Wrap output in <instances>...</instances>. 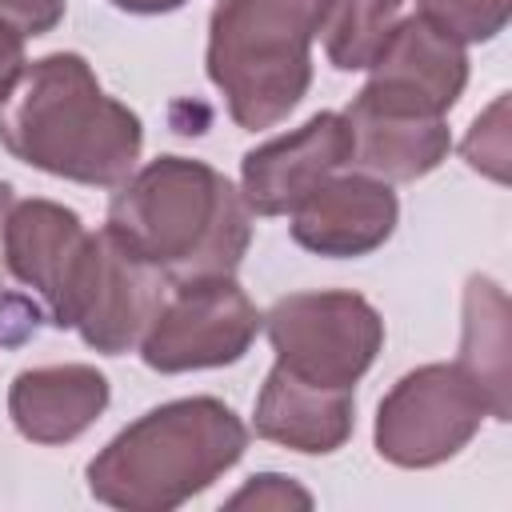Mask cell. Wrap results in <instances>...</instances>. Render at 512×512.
<instances>
[{"label":"cell","instance_id":"obj_1","mask_svg":"<svg viewBox=\"0 0 512 512\" xmlns=\"http://www.w3.org/2000/svg\"><path fill=\"white\" fill-rule=\"evenodd\" d=\"M104 232L168 284L232 276L252 240V208L216 168L160 156L120 184Z\"/></svg>","mask_w":512,"mask_h":512},{"label":"cell","instance_id":"obj_2","mask_svg":"<svg viewBox=\"0 0 512 512\" xmlns=\"http://www.w3.org/2000/svg\"><path fill=\"white\" fill-rule=\"evenodd\" d=\"M0 144L76 184H124L140 160L144 128L132 108L104 96L76 52H52L28 64L0 104Z\"/></svg>","mask_w":512,"mask_h":512},{"label":"cell","instance_id":"obj_3","mask_svg":"<svg viewBox=\"0 0 512 512\" xmlns=\"http://www.w3.org/2000/svg\"><path fill=\"white\" fill-rule=\"evenodd\" d=\"M244 448L248 428L228 404L172 400L128 424L88 464V492L124 512H168L224 476Z\"/></svg>","mask_w":512,"mask_h":512},{"label":"cell","instance_id":"obj_4","mask_svg":"<svg viewBox=\"0 0 512 512\" xmlns=\"http://www.w3.org/2000/svg\"><path fill=\"white\" fill-rule=\"evenodd\" d=\"M332 0H220L208 20V80L228 116L256 132L284 120L312 84L308 44Z\"/></svg>","mask_w":512,"mask_h":512},{"label":"cell","instance_id":"obj_5","mask_svg":"<svg viewBox=\"0 0 512 512\" xmlns=\"http://www.w3.org/2000/svg\"><path fill=\"white\" fill-rule=\"evenodd\" d=\"M276 364L316 388H352L384 344L380 312L356 292H292L264 316Z\"/></svg>","mask_w":512,"mask_h":512},{"label":"cell","instance_id":"obj_6","mask_svg":"<svg viewBox=\"0 0 512 512\" xmlns=\"http://www.w3.org/2000/svg\"><path fill=\"white\" fill-rule=\"evenodd\" d=\"M484 416L488 400L460 364H424L380 400L376 452L396 468H432L452 460Z\"/></svg>","mask_w":512,"mask_h":512},{"label":"cell","instance_id":"obj_7","mask_svg":"<svg viewBox=\"0 0 512 512\" xmlns=\"http://www.w3.org/2000/svg\"><path fill=\"white\" fill-rule=\"evenodd\" d=\"M260 324L264 316L232 276L180 280L168 284L160 308L152 312L140 336V356L156 372L236 364L252 348Z\"/></svg>","mask_w":512,"mask_h":512},{"label":"cell","instance_id":"obj_8","mask_svg":"<svg viewBox=\"0 0 512 512\" xmlns=\"http://www.w3.org/2000/svg\"><path fill=\"white\" fill-rule=\"evenodd\" d=\"M368 68L352 104L388 116H444L468 84L464 44L424 16L400 20Z\"/></svg>","mask_w":512,"mask_h":512},{"label":"cell","instance_id":"obj_9","mask_svg":"<svg viewBox=\"0 0 512 512\" xmlns=\"http://www.w3.org/2000/svg\"><path fill=\"white\" fill-rule=\"evenodd\" d=\"M164 292L168 280L160 272L116 248L108 232H96L88 236V248L72 280L68 328H76L88 348L104 356H120L132 344H140Z\"/></svg>","mask_w":512,"mask_h":512},{"label":"cell","instance_id":"obj_10","mask_svg":"<svg viewBox=\"0 0 512 512\" xmlns=\"http://www.w3.org/2000/svg\"><path fill=\"white\" fill-rule=\"evenodd\" d=\"M352 148L356 140L344 112H320L240 160V196L260 216H288L328 176L352 164Z\"/></svg>","mask_w":512,"mask_h":512},{"label":"cell","instance_id":"obj_11","mask_svg":"<svg viewBox=\"0 0 512 512\" xmlns=\"http://www.w3.org/2000/svg\"><path fill=\"white\" fill-rule=\"evenodd\" d=\"M80 216L52 200H24L12 208L4 228V268L8 280L32 288L44 304L48 324L68 328V296L88 248Z\"/></svg>","mask_w":512,"mask_h":512},{"label":"cell","instance_id":"obj_12","mask_svg":"<svg viewBox=\"0 0 512 512\" xmlns=\"http://www.w3.org/2000/svg\"><path fill=\"white\" fill-rule=\"evenodd\" d=\"M400 204L392 184L376 176H328L292 208V240L316 256L352 260L376 252L396 228Z\"/></svg>","mask_w":512,"mask_h":512},{"label":"cell","instance_id":"obj_13","mask_svg":"<svg viewBox=\"0 0 512 512\" xmlns=\"http://www.w3.org/2000/svg\"><path fill=\"white\" fill-rule=\"evenodd\" d=\"M108 408V380L92 364L28 368L8 388V416L32 444H68Z\"/></svg>","mask_w":512,"mask_h":512},{"label":"cell","instance_id":"obj_14","mask_svg":"<svg viewBox=\"0 0 512 512\" xmlns=\"http://www.w3.org/2000/svg\"><path fill=\"white\" fill-rule=\"evenodd\" d=\"M352 420V388H316L280 364H272L256 396V436L292 452H336L352 436Z\"/></svg>","mask_w":512,"mask_h":512},{"label":"cell","instance_id":"obj_15","mask_svg":"<svg viewBox=\"0 0 512 512\" xmlns=\"http://www.w3.org/2000/svg\"><path fill=\"white\" fill-rule=\"evenodd\" d=\"M344 120L352 124V160L360 164L364 176H376L384 184H404L420 180L452 148L444 116H388V112H368L348 104Z\"/></svg>","mask_w":512,"mask_h":512},{"label":"cell","instance_id":"obj_16","mask_svg":"<svg viewBox=\"0 0 512 512\" xmlns=\"http://www.w3.org/2000/svg\"><path fill=\"white\" fill-rule=\"evenodd\" d=\"M484 392L488 412L508 420V300L488 276L464 288V340L456 360Z\"/></svg>","mask_w":512,"mask_h":512},{"label":"cell","instance_id":"obj_17","mask_svg":"<svg viewBox=\"0 0 512 512\" xmlns=\"http://www.w3.org/2000/svg\"><path fill=\"white\" fill-rule=\"evenodd\" d=\"M404 0H332L324 20V48L340 72H360L376 60L392 28L400 24Z\"/></svg>","mask_w":512,"mask_h":512},{"label":"cell","instance_id":"obj_18","mask_svg":"<svg viewBox=\"0 0 512 512\" xmlns=\"http://www.w3.org/2000/svg\"><path fill=\"white\" fill-rule=\"evenodd\" d=\"M416 4L424 20H432L460 44H476L504 32L512 0H416Z\"/></svg>","mask_w":512,"mask_h":512},{"label":"cell","instance_id":"obj_19","mask_svg":"<svg viewBox=\"0 0 512 512\" xmlns=\"http://www.w3.org/2000/svg\"><path fill=\"white\" fill-rule=\"evenodd\" d=\"M504 108H508V100L500 96L476 124H472V132L464 136V144H460V152H464V160L476 168V172H484V176H492V180H504L508 176V168H504V160H508V136H504Z\"/></svg>","mask_w":512,"mask_h":512},{"label":"cell","instance_id":"obj_20","mask_svg":"<svg viewBox=\"0 0 512 512\" xmlns=\"http://www.w3.org/2000/svg\"><path fill=\"white\" fill-rule=\"evenodd\" d=\"M228 508H256V512H284V508H312V496L288 480V476H276V472H264V476H252L232 500Z\"/></svg>","mask_w":512,"mask_h":512},{"label":"cell","instance_id":"obj_21","mask_svg":"<svg viewBox=\"0 0 512 512\" xmlns=\"http://www.w3.org/2000/svg\"><path fill=\"white\" fill-rule=\"evenodd\" d=\"M64 0H0V24L16 28L20 36H44L60 24Z\"/></svg>","mask_w":512,"mask_h":512},{"label":"cell","instance_id":"obj_22","mask_svg":"<svg viewBox=\"0 0 512 512\" xmlns=\"http://www.w3.org/2000/svg\"><path fill=\"white\" fill-rule=\"evenodd\" d=\"M20 72H24V36L8 24H0V104L12 92Z\"/></svg>","mask_w":512,"mask_h":512},{"label":"cell","instance_id":"obj_23","mask_svg":"<svg viewBox=\"0 0 512 512\" xmlns=\"http://www.w3.org/2000/svg\"><path fill=\"white\" fill-rule=\"evenodd\" d=\"M12 208H16V196H12V188L0 180V288L8 284V268H4V228H8Z\"/></svg>","mask_w":512,"mask_h":512},{"label":"cell","instance_id":"obj_24","mask_svg":"<svg viewBox=\"0 0 512 512\" xmlns=\"http://www.w3.org/2000/svg\"><path fill=\"white\" fill-rule=\"evenodd\" d=\"M116 8H124V12H172V8H180L184 0H112Z\"/></svg>","mask_w":512,"mask_h":512}]
</instances>
